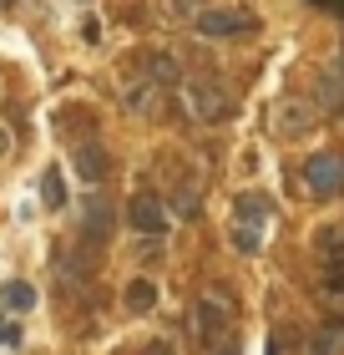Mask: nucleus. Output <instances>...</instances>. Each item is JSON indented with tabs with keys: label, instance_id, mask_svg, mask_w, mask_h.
<instances>
[{
	"label": "nucleus",
	"instance_id": "16",
	"mask_svg": "<svg viewBox=\"0 0 344 355\" xmlns=\"http://www.w3.org/2000/svg\"><path fill=\"white\" fill-rule=\"evenodd\" d=\"M309 355H344V330H314L309 335Z\"/></svg>",
	"mask_w": 344,
	"mask_h": 355
},
{
	"label": "nucleus",
	"instance_id": "6",
	"mask_svg": "<svg viewBox=\"0 0 344 355\" xmlns=\"http://www.w3.org/2000/svg\"><path fill=\"white\" fill-rule=\"evenodd\" d=\"M122 102H127V112H137V117H157V107H162V87H152V82L142 76V82L127 87Z\"/></svg>",
	"mask_w": 344,
	"mask_h": 355
},
{
	"label": "nucleus",
	"instance_id": "7",
	"mask_svg": "<svg viewBox=\"0 0 344 355\" xmlns=\"http://www.w3.org/2000/svg\"><path fill=\"white\" fill-rule=\"evenodd\" d=\"M233 214H238V223H253V229H269V218H273V203L264 198V193H238Z\"/></svg>",
	"mask_w": 344,
	"mask_h": 355
},
{
	"label": "nucleus",
	"instance_id": "2",
	"mask_svg": "<svg viewBox=\"0 0 344 355\" xmlns=\"http://www.w3.org/2000/svg\"><path fill=\"white\" fill-rule=\"evenodd\" d=\"M183 107H188V117L203 122V127L233 117V96H228L218 82H188L183 87Z\"/></svg>",
	"mask_w": 344,
	"mask_h": 355
},
{
	"label": "nucleus",
	"instance_id": "23",
	"mask_svg": "<svg viewBox=\"0 0 344 355\" xmlns=\"http://www.w3.org/2000/svg\"><path fill=\"white\" fill-rule=\"evenodd\" d=\"M269 355H273V350H269Z\"/></svg>",
	"mask_w": 344,
	"mask_h": 355
},
{
	"label": "nucleus",
	"instance_id": "5",
	"mask_svg": "<svg viewBox=\"0 0 344 355\" xmlns=\"http://www.w3.org/2000/svg\"><path fill=\"white\" fill-rule=\"evenodd\" d=\"M198 335H203L208 345H223V335H228V310H223L218 300H203V304H198Z\"/></svg>",
	"mask_w": 344,
	"mask_h": 355
},
{
	"label": "nucleus",
	"instance_id": "4",
	"mask_svg": "<svg viewBox=\"0 0 344 355\" xmlns=\"http://www.w3.org/2000/svg\"><path fill=\"white\" fill-rule=\"evenodd\" d=\"M127 223H132V234H142V239H157L168 234V208H162V198L157 193H132V203H127Z\"/></svg>",
	"mask_w": 344,
	"mask_h": 355
},
{
	"label": "nucleus",
	"instance_id": "18",
	"mask_svg": "<svg viewBox=\"0 0 344 355\" xmlns=\"http://www.w3.org/2000/svg\"><path fill=\"white\" fill-rule=\"evenodd\" d=\"M168 6H172V15H198L203 0H168Z\"/></svg>",
	"mask_w": 344,
	"mask_h": 355
},
{
	"label": "nucleus",
	"instance_id": "1",
	"mask_svg": "<svg viewBox=\"0 0 344 355\" xmlns=\"http://www.w3.org/2000/svg\"><path fill=\"white\" fill-rule=\"evenodd\" d=\"M192 31L208 41H228V36H253L258 31V15L243 10V6H218V10H198L192 15Z\"/></svg>",
	"mask_w": 344,
	"mask_h": 355
},
{
	"label": "nucleus",
	"instance_id": "10",
	"mask_svg": "<svg viewBox=\"0 0 344 355\" xmlns=\"http://www.w3.org/2000/svg\"><path fill=\"white\" fill-rule=\"evenodd\" d=\"M122 304H127V315H147V310H152V304H157V284L147 279V274H137V279L127 284Z\"/></svg>",
	"mask_w": 344,
	"mask_h": 355
},
{
	"label": "nucleus",
	"instance_id": "22",
	"mask_svg": "<svg viewBox=\"0 0 344 355\" xmlns=\"http://www.w3.org/2000/svg\"><path fill=\"white\" fill-rule=\"evenodd\" d=\"M0 6H10V0H0Z\"/></svg>",
	"mask_w": 344,
	"mask_h": 355
},
{
	"label": "nucleus",
	"instance_id": "21",
	"mask_svg": "<svg viewBox=\"0 0 344 355\" xmlns=\"http://www.w3.org/2000/svg\"><path fill=\"white\" fill-rule=\"evenodd\" d=\"M6 153H10V127L0 122V157H6Z\"/></svg>",
	"mask_w": 344,
	"mask_h": 355
},
{
	"label": "nucleus",
	"instance_id": "15",
	"mask_svg": "<svg viewBox=\"0 0 344 355\" xmlns=\"http://www.w3.org/2000/svg\"><path fill=\"white\" fill-rule=\"evenodd\" d=\"M41 203L51 208V214H56V208H66V183H61V168H46V173H41Z\"/></svg>",
	"mask_w": 344,
	"mask_h": 355
},
{
	"label": "nucleus",
	"instance_id": "13",
	"mask_svg": "<svg viewBox=\"0 0 344 355\" xmlns=\"http://www.w3.org/2000/svg\"><path fill=\"white\" fill-rule=\"evenodd\" d=\"M314 122V102H284L278 107V132H304V127Z\"/></svg>",
	"mask_w": 344,
	"mask_h": 355
},
{
	"label": "nucleus",
	"instance_id": "20",
	"mask_svg": "<svg viewBox=\"0 0 344 355\" xmlns=\"http://www.w3.org/2000/svg\"><path fill=\"white\" fill-rule=\"evenodd\" d=\"M15 340H21V330H15V325H0V345H15Z\"/></svg>",
	"mask_w": 344,
	"mask_h": 355
},
{
	"label": "nucleus",
	"instance_id": "11",
	"mask_svg": "<svg viewBox=\"0 0 344 355\" xmlns=\"http://www.w3.org/2000/svg\"><path fill=\"white\" fill-rule=\"evenodd\" d=\"M107 229H111V208L102 198H87V229H81V234H87V244H102Z\"/></svg>",
	"mask_w": 344,
	"mask_h": 355
},
{
	"label": "nucleus",
	"instance_id": "3",
	"mask_svg": "<svg viewBox=\"0 0 344 355\" xmlns=\"http://www.w3.org/2000/svg\"><path fill=\"white\" fill-rule=\"evenodd\" d=\"M304 188L314 198H339L344 193V157L339 153H309L304 157Z\"/></svg>",
	"mask_w": 344,
	"mask_h": 355
},
{
	"label": "nucleus",
	"instance_id": "14",
	"mask_svg": "<svg viewBox=\"0 0 344 355\" xmlns=\"http://www.w3.org/2000/svg\"><path fill=\"white\" fill-rule=\"evenodd\" d=\"M319 107L324 112H339L344 107V71H324L319 76Z\"/></svg>",
	"mask_w": 344,
	"mask_h": 355
},
{
	"label": "nucleus",
	"instance_id": "8",
	"mask_svg": "<svg viewBox=\"0 0 344 355\" xmlns=\"http://www.w3.org/2000/svg\"><path fill=\"white\" fill-rule=\"evenodd\" d=\"M76 173L87 178V183H102L107 178V148L102 142H81L76 148Z\"/></svg>",
	"mask_w": 344,
	"mask_h": 355
},
{
	"label": "nucleus",
	"instance_id": "9",
	"mask_svg": "<svg viewBox=\"0 0 344 355\" xmlns=\"http://www.w3.org/2000/svg\"><path fill=\"white\" fill-rule=\"evenodd\" d=\"M142 76H147L152 87H172V82H177V56H168V51H147Z\"/></svg>",
	"mask_w": 344,
	"mask_h": 355
},
{
	"label": "nucleus",
	"instance_id": "12",
	"mask_svg": "<svg viewBox=\"0 0 344 355\" xmlns=\"http://www.w3.org/2000/svg\"><path fill=\"white\" fill-rule=\"evenodd\" d=\"M0 304L15 310V315H26L30 304H36V289H30L26 279H6V284H0Z\"/></svg>",
	"mask_w": 344,
	"mask_h": 355
},
{
	"label": "nucleus",
	"instance_id": "17",
	"mask_svg": "<svg viewBox=\"0 0 344 355\" xmlns=\"http://www.w3.org/2000/svg\"><path fill=\"white\" fill-rule=\"evenodd\" d=\"M228 239H233L238 254H258V249H264V229H253V223H233V234H228Z\"/></svg>",
	"mask_w": 344,
	"mask_h": 355
},
{
	"label": "nucleus",
	"instance_id": "19",
	"mask_svg": "<svg viewBox=\"0 0 344 355\" xmlns=\"http://www.w3.org/2000/svg\"><path fill=\"white\" fill-rule=\"evenodd\" d=\"M142 355H177V345H172V340H152Z\"/></svg>",
	"mask_w": 344,
	"mask_h": 355
}]
</instances>
